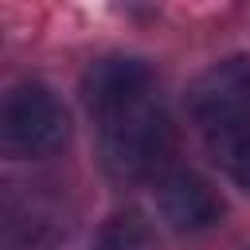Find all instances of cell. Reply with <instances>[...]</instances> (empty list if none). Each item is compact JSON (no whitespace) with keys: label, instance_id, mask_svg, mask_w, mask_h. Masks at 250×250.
I'll return each instance as SVG.
<instances>
[{"label":"cell","instance_id":"6da1fadb","mask_svg":"<svg viewBox=\"0 0 250 250\" xmlns=\"http://www.w3.org/2000/svg\"><path fill=\"white\" fill-rule=\"evenodd\" d=\"M188 117L215 164L250 191V55L203 66L188 86Z\"/></svg>","mask_w":250,"mask_h":250},{"label":"cell","instance_id":"7a4b0ae2","mask_svg":"<svg viewBox=\"0 0 250 250\" xmlns=\"http://www.w3.org/2000/svg\"><path fill=\"white\" fill-rule=\"evenodd\" d=\"M94 121H98L102 168L109 172V180L141 184L168 164L172 145H176V129H172V117L164 113L156 94L125 102Z\"/></svg>","mask_w":250,"mask_h":250},{"label":"cell","instance_id":"3957f363","mask_svg":"<svg viewBox=\"0 0 250 250\" xmlns=\"http://www.w3.org/2000/svg\"><path fill=\"white\" fill-rule=\"evenodd\" d=\"M70 113L43 82H16L0 105V148L12 160H39L66 145Z\"/></svg>","mask_w":250,"mask_h":250},{"label":"cell","instance_id":"277c9868","mask_svg":"<svg viewBox=\"0 0 250 250\" xmlns=\"http://www.w3.org/2000/svg\"><path fill=\"white\" fill-rule=\"evenodd\" d=\"M156 211L176 234H203L223 219V195L195 168H168L156 180Z\"/></svg>","mask_w":250,"mask_h":250},{"label":"cell","instance_id":"5b68a950","mask_svg":"<svg viewBox=\"0 0 250 250\" xmlns=\"http://www.w3.org/2000/svg\"><path fill=\"white\" fill-rule=\"evenodd\" d=\"M145 94H156V78H152V66L137 55H105L90 62V70L82 74V102L94 117L125 102H137Z\"/></svg>","mask_w":250,"mask_h":250},{"label":"cell","instance_id":"8992f818","mask_svg":"<svg viewBox=\"0 0 250 250\" xmlns=\"http://www.w3.org/2000/svg\"><path fill=\"white\" fill-rule=\"evenodd\" d=\"M152 238H156L152 223L137 207H125V211H113L98 223V230L90 238V250H148Z\"/></svg>","mask_w":250,"mask_h":250},{"label":"cell","instance_id":"52a82bcc","mask_svg":"<svg viewBox=\"0 0 250 250\" xmlns=\"http://www.w3.org/2000/svg\"><path fill=\"white\" fill-rule=\"evenodd\" d=\"M242 250H250V246H242Z\"/></svg>","mask_w":250,"mask_h":250}]
</instances>
